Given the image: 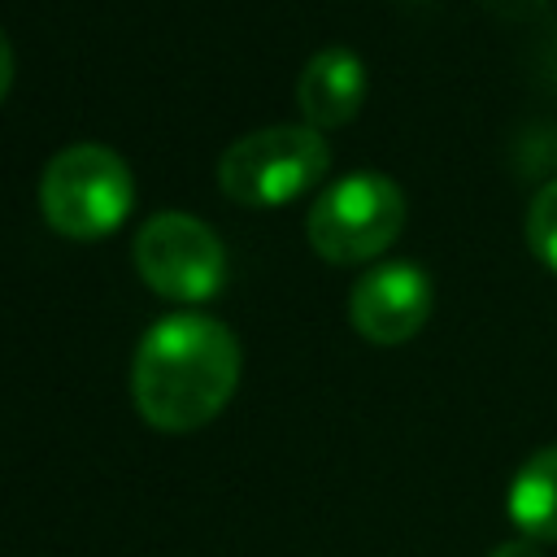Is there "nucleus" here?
<instances>
[{
    "mask_svg": "<svg viewBox=\"0 0 557 557\" xmlns=\"http://www.w3.org/2000/svg\"><path fill=\"white\" fill-rule=\"evenodd\" d=\"M431 278L413 261H379L370 265L348 296V318L361 339L370 344H405L413 339L431 318Z\"/></svg>",
    "mask_w": 557,
    "mask_h": 557,
    "instance_id": "6",
    "label": "nucleus"
},
{
    "mask_svg": "<svg viewBox=\"0 0 557 557\" xmlns=\"http://www.w3.org/2000/svg\"><path fill=\"white\" fill-rule=\"evenodd\" d=\"M366 100V65L352 48H322L305 61L296 83V104L305 113V126L335 131L357 117Z\"/></svg>",
    "mask_w": 557,
    "mask_h": 557,
    "instance_id": "7",
    "label": "nucleus"
},
{
    "mask_svg": "<svg viewBox=\"0 0 557 557\" xmlns=\"http://www.w3.org/2000/svg\"><path fill=\"white\" fill-rule=\"evenodd\" d=\"M400 226H405V191L396 178L374 170L344 174L339 183L318 191L305 222L313 252L331 265L374 261L396 244Z\"/></svg>",
    "mask_w": 557,
    "mask_h": 557,
    "instance_id": "3",
    "label": "nucleus"
},
{
    "mask_svg": "<svg viewBox=\"0 0 557 557\" xmlns=\"http://www.w3.org/2000/svg\"><path fill=\"white\" fill-rule=\"evenodd\" d=\"M9 83H13V48H9V35L0 30V100L9 96Z\"/></svg>",
    "mask_w": 557,
    "mask_h": 557,
    "instance_id": "11",
    "label": "nucleus"
},
{
    "mask_svg": "<svg viewBox=\"0 0 557 557\" xmlns=\"http://www.w3.org/2000/svg\"><path fill=\"white\" fill-rule=\"evenodd\" d=\"M487 557H544V553H540V544H535V540L518 535V540H505V544H496Z\"/></svg>",
    "mask_w": 557,
    "mask_h": 557,
    "instance_id": "10",
    "label": "nucleus"
},
{
    "mask_svg": "<svg viewBox=\"0 0 557 557\" xmlns=\"http://www.w3.org/2000/svg\"><path fill=\"white\" fill-rule=\"evenodd\" d=\"M135 274L178 305H200L226 283V248L213 226L191 213H152L135 235Z\"/></svg>",
    "mask_w": 557,
    "mask_h": 557,
    "instance_id": "5",
    "label": "nucleus"
},
{
    "mask_svg": "<svg viewBox=\"0 0 557 557\" xmlns=\"http://www.w3.org/2000/svg\"><path fill=\"white\" fill-rule=\"evenodd\" d=\"M331 170V148L313 126H265L235 139L218 161V183L231 200L270 209L305 196Z\"/></svg>",
    "mask_w": 557,
    "mask_h": 557,
    "instance_id": "4",
    "label": "nucleus"
},
{
    "mask_svg": "<svg viewBox=\"0 0 557 557\" xmlns=\"http://www.w3.org/2000/svg\"><path fill=\"white\" fill-rule=\"evenodd\" d=\"M509 522L535 544H557V444L531 453L509 483Z\"/></svg>",
    "mask_w": 557,
    "mask_h": 557,
    "instance_id": "8",
    "label": "nucleus"
},
{
    "mask_svg": "<svg viewBox=\"0 0 557 557\" xmlns=\"http://www.w3.org/2000/svg\"><path fill=\"white\" fill-rule=\"evenodd\" d=\"M527 248L557 274V178L544 183L527 205Z\"/></svg>",
    "mask_w": 557,
    "mask_h": 557,
    "instance_id": "9",
    "label": "nucleus"
},
{
    "mask_svg": "<svg viewBox=\"0 0 557 557\" xmlns=\"http://www.w3.org/2000/svg\"><path fill=\"white\" fill-rule=\"evenodd\" d=\"M239 383V339L209 313H170L135 348L131 400L157 431L209 426Z\"/></svg>",
    "mask_w": 557,
    "mask_h": 557,
    "instance_id": "1",
    "label": "nucleus"
},
{
    "mask_svg": "<svg viewBox=\"0 0 557 557\" xmlns=\"http://www.w3.org/2000/svg\"><path fill=\"white\" fill-rule=\"evenodd\" d=\"M39 209L65 239H104L135 209V174L104 144H70L44 165Z\"/></svg>",
    "mask_w": 557,
    "mask_h": 557,
    "instance_id": "2",
    "label": "nucleus"
}]
</instances>
